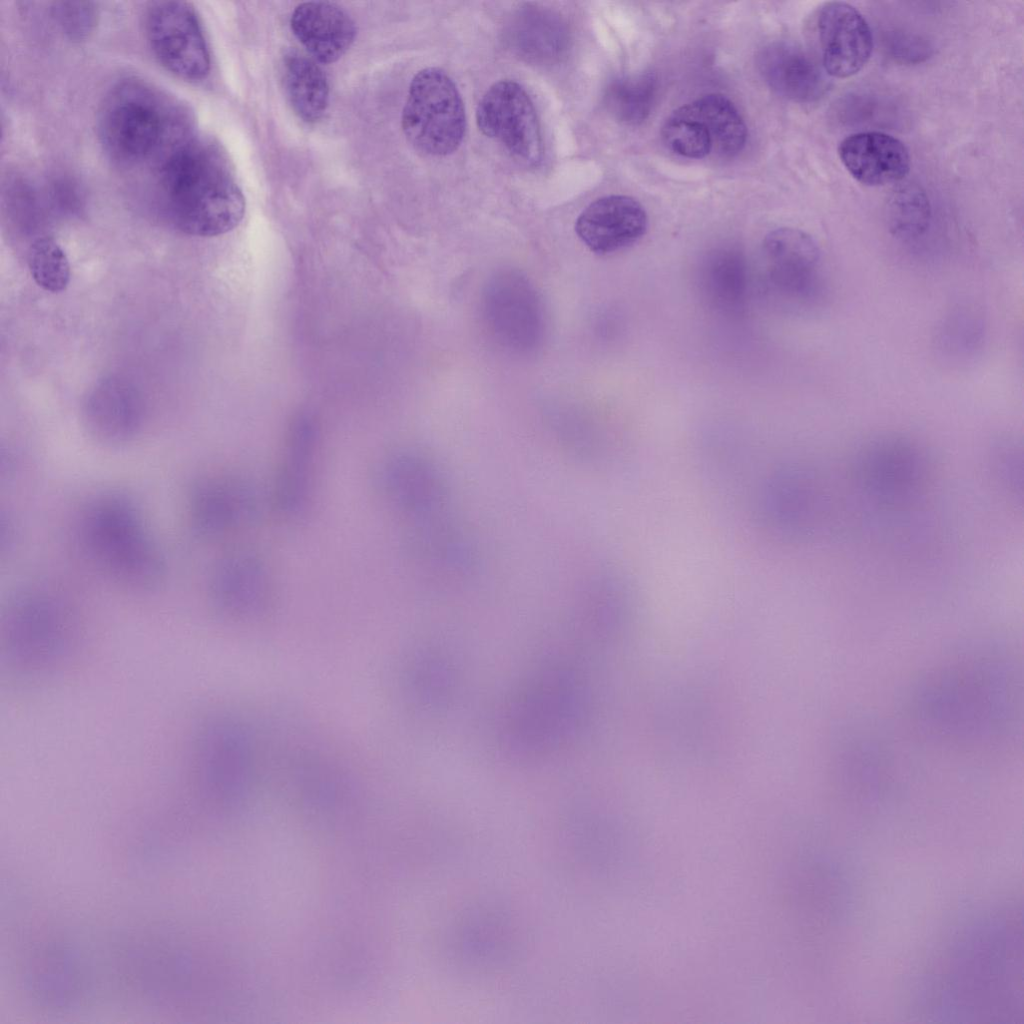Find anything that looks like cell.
Masks as SVG:
<instances>
[{
    "mask_svg": "<svg viewBox=\"0 0 1024 1024\" xmlns=\"http://www.w3.org/2000/svg\"><path fill=\"white\" fill-rule=\"evenodd\" d=\"M817 471L789 463L773 471L760 486L757 514L773 534L803 539L812 536L826 505Z\"/></svg>",
    "mask_w": 1024,
    "mask_h": 1024,
    "instance_id": "cell-8",
    "label": "cell"
},
{
    "mask_svg": "<svg viewBox=\"0 0 1024 1024\" xmlns=\"http://www.w3.org/2000/svg\"><path fill=\"white\" fill-rule=\"evenodd\" d=\"M403 133L418 151L446 156L461 145L466 113L461 94L441 68L427 67L412 78L401 115Z\"/></svg>",
    "mask_w": 1024,
    "mask_h": 1024,
    "instance_id": "cell-5",
    "label": "cell"
},
{
    "mask_svg": "<svg viewBox=\"0 0 1024 1024\" xmlns=\"http://www.w3.org/2000/svg\"><path fill=\"white\" fill-rule=\"evenodd\" d=\"M80 535L90 557L115 581L137 589L160 582L161 552L125 496L109 494L93 501L83 514Z\"/></svg>",
    "mask_w": 1024,
    "mask_h": 1024,
    "instance_id": "cell-3",
    "label": "cell"
},
{
    "mask_svg": "<svg viewBox=\"0 0 1024 1024\" xmlns=\"http://www.w3.org/2000/svg\"><path fill=\"white\" fill-rule=\"evenodd\" d=\"M87 425L95 438L119 445L137 430L139 412L130 397L108 395L93 399L87 407Z\"/></svg>",
    "mask_w": 1024,
    "mask_h": 1024,
    "instance_id": "cell-28",
    "label": "cell"
},
{
    "mask_svg": "<svg viewBox=\"0 0 1024 1024\" xmlns=\"http://www.w3.org/2000/svg\"><path fill=\"white\" fill-rule=\"evenodd\" d=\"M165 213L190 236L214 237L242 221L245 198L229 165L213 143L194 136L156 171Z\"/></svg>",
    "mask_w": 1024,
    "mask_h": 1024,
    "instance_id": "cell-1",
    "label": "cell"
},
{
    "mask_svg": "<svg viewBox=\"0 0 1024 1024\" xmlns=\"http://www.w3.org/2000/svg\"><path fill=\"white\" fill-rule=\"evenodd\" d=\"M27 262L34 281L42 289L58 293L68 286L70 264L65 251L52 237L36 238L29 247Z\"/></svg>",
    "mask_w": 1024,
    "mask_h": 1024,
    "instance_id": "cell-30",
    "label": "cell"
},
{
    "mask_svg": "<svg viewBox=\"0 0 1024 1024\" xmlns=\"http://www.w3.org/2000/svg\"><path fill=\"white\" fill-rule=\"evenodd\" d=\"M75 629L64 607L41 593H24L9 604L2 625L8 667L24 678L49 675L69 658Z\"/></svg>",
    "mask_w": 1024,
    "mask_h": 1024,
    "instance_id": "cell-4",
    "label": "cell"
},
{
    "mask_svg": "<svg viewBox=\"0 0 1024 1024\" xmlns=\"http://www.w3.org/2000/svg\"><path fill=\"white\" fill-rule=\"evenodd\" d=\"M853 473L860 489L883 504L917 496L928 477L923 449L911 439L886 435L866 442L856 453Z\"/></svg>",
    "mask_w": 1024,
    "mask_h": 1024,
    "instance_id": "cell-7",
    "label": "cell"
},
{
    "mask_svg": "<svg viewBox=\"0 0 1024 1024\" xmlns=\"http://www.w3.org/2000/svg\"><path fill=\"white\" fill-rule=\"evenodd\" d=\"M281 65L284 89L294 113L306 123L319 121L329 104L328 81L320 66L296 49L284 52Z\"/></svg>",
    "mask_w": 1024,
    "mask_h": 1024,
    "instance_id": "cell-22",
    "label": "cell"
},
{
    "mask_svg": "<svg viewBox=\"0 0 1024 1024\" xmlns=\"http://www.w3.org/2000/svg\"><path fill=\"white\" fill-rule=\"evenodd\" d=\"M758 70L777 94L808 103L822 97L828 88L823 69L801 47L777 41L765 45L756 56Z\"/></svg>",
    "mask_w": 1024,
    "mask_h": 1024,
    "instance_id": "cell-20",
    "label": "cell"
},
{
    "mask_svg": "<svg viewBox=\"0 0 1024 1024\" xmlns=\"http://www.w3.org/2000/svg\"><path fill=\"white\" fill-rule=\"evenodd\" d=\"M838 155L851 176L866 186L900 182L910 169L907 147L884 132L851 134L840 142Z\"/></svg>",
    "mask_w": 1024,
    "mask_h": 1024,
    "instance_id": "cell-19",
    "label": "cell"
},
{
    "mask_svg": "<svg viewBox=\"0 0 1024 1024\" xmlns=\"http://www.w3.org/2000/svg\"><path fill=\"white\" fill-rule=\"evenodd\" d=\"M661 134L667 148L680 156L700 159L713 153L712 141L706 128L687 104L668 116Z\"/></svg>",
    "mask_w": 1024,
    "mask_h": 1024,
    "instance_id": "cell-29",
    "label": "cell"
},
{
    "mask_svg": "<svg viewBox=\"0 0 1024 1024\" xmlns=\"http://www.w3.org/2000/svg\"><path fill=\"white\" fill-rule=\"evenodd\" d=\"M405 547L415 566L433 580L465 581L478 567L477 552L469 536L439 517L413 523Z\"/></svg>",
    "mask_w": 1024,
    "mask_h": 1024,
    "instance_id": "cell-15",
    "label": "cell"
},
{
    "mask_svg": "<svg viewBox=\"0 0 1024 1024\" xmlns=\"http://www.w3.org/2000/svg\"><path fill=\"white\" fill-rule=\"evenodd\" d=\"M648 225L644 207L626 195H608L590 203L578 216L575 231L594 253L610 254L641 239Z\"/></svg>",
    "mask_w": 1024,
    "mask_h": 1024,
    "instance_id": "cell-18",
    "label": "cell"
},
{
    "mask_svg": "<svg viewBox=\"0 0 1024 1024\" xmlns=\"http://www.w3.org/2000/svg\"><path fill=\"white\" fill-rule=\"evenodd\" d=\"M262 506V496L251 480L241 475L220 474L209 476L194 487L189 517L197 535L219 538L250 525Z\"/></svg>",
    "mask_w": 1024,
    "mask_h": 1024,
    "instance_id": "cell-12",
    "label": "cell"
},
{
    "mask_svg": "<svg viewBox=\"0 0 1024 1024\" xmlns=\"http://www.w3.org/2000/svg\"><path fill=\"white\" fill-rule=\"evenodd\" d=\"M145 29L159 63L175 76L204 79L210 71V54L193 6L185 1H156L147 10Z\"/></svg>",
    "mask_w": 1024,
    "mask_h": 1024,
    "instance_id": "cell-10",
    "label": "cell"
},
{
    "mask_svg": "<svg viewBox=\"0 0 1024 1024\" xmlns=\"http://www.w3.org/2000/svg\"><path fill=\"white\" fill-rule=\"evenodd\" d=\"M656 90L657 79L651 72L623 76L607 87L605 105L616 120L637 125L649 116Z\"/></svg>",
    "mask_w": 1024,
    "mask_h": 1024,
    "instance_id": "cell-27",
    "label": "cell"
},
{
    "mask_svg": "<svg viewBox=\"0 0 1024 1024\" xmlns=\"http://www.w3.org/2000/svg\"><path fill=\"white\" fill-rule=\"evenodd\" d=\"M52 14L65 35L76 41L89 37L99 16L96 4L89 1L55 2Z\"/></svg>",
    "mask_w": 1024,
    "mask_h": 1024,
    "instance_id": "cell-31",
    "label": "cell"
},
{
    "mask_svg": "<svg viewBox=\"0 0 1024 1024\" xmlns=\"http://www.w3.org/2000/svg\"><path fill=\"white\" fill-rule=\"evenodd\" d=\"M992 450L994 470L1013 496L1022 495V453L1013 442L995 444Z\"/></svg>",
    "mask_w": 1024,
    "mask_h": 1024,
    "instance_id": "cell-32",
    "label": "cell"
},
{
    "mask_svg": "<svg viewBox=\"0 0 1024 1024\" xmlns=\"http://www.w3.org/2000/svg\"><path fill=\"white\" fill-rule=\"evenodd\" d=\"M193 776L207 797L231 800L247 787L253 755L246 733L232 719L218 717L198 731L192 750Z\"/></svg>",
    "mask_w": 1024,
    "mask_h": 1024,
    "instance_id": "cell-9",
    "label": "cell"
},
{
    "mask_svg": "<svg viewBox=\"0 0 1024 1024\" xmlns=\"http://www.w3.org/2000/svg\"><path fill=\"white\" fill-rule=\"evenodd\" d=\"M320 448L319 430L311 420L301 419L291 426L267 494V505L279 519L293 522L308 511Z\"/></svg>",
    "mask_w": 1024,
    "mask_h": 1024,
    "instance_id": "cell-14",
    "label": "cell"
},
{
    "mask_svg": "<svg viewBox=\"0 0 1024 1024\" xmlns=\"http://www.w3.org/2000/svg\"><path fill=\"white\" fill-rule=\"evenodd\" d=\"M706 128L713 153L730 157L738 154L747 140V127L735 105L724 95L711 93L687 103Z\"/></svg>",
    "mask_w": 1024,
    "mask_h": 1024,
    "instance_id": "cell-24",
    "label": "cell"
},
{
    "mask_svg": "<svg viewBox=\"0 0 1024 1024\" xmlns=\"http://www.w3.org/2000/svg\"><path fill=\"white\" fill-rule=\"evenodd\" d=\"M291 29L316 62L331 64L351 47L356 26L339 5L323 1L303 2L291 15Z\"/></svg>",
    "mask_w": 1024,
    "mask_h": 1024,
    "instance_id": "cell-21",
    "label": "cell"
},
{
    "mask_svg": "<svg viewBox=\"0 0 1024 1024\" xmlns=\"http://www.w3.org/2000/svg\"><path fill=\"white\" fill-rule=\"evenodd\" d=\"M929 199L919 186L902 183L889 194L885 220L889 233L902 242H914L924 236L931 222Z\"/></svg>",
    "mask_w": 1024,
    "mask_h": 1024,
    "instance_id": "cell-26",
    "label": "cell"
},
{
    "mask_svg": "<svg viewBox=\"0 0 1024 1024\" xmlns=\"http://www.w3.org/2000/svg\"><path fill=\"white\" fill-rule=\"evenodd\" d=\"M508 41L521 58L548 63L559 59L567 47L568 37L561 19L553 13L529 8L512 19Z\"/></svg>",
    "mask_w": 1024,
    "mask_h": 1024,
    "instance_id": "cell-23",
    "label": "cell"
},
{
    "mask_svg": "<svg viewBox=\"0 0 1024 1024\" xmlns=\"http://www.w3.org/2000/svg\"><path fill=\"white\" fill-rule=\"evenodd\" d=\"M702 268V284L710 301L718 308L738 309L747 289V270L742 253L736 248L714 249Z\"/></svg>",
    "mask_w": 1024,
    "mask_h": 1024,
    "instance_id": "cell-25",
    "label": "cell"
},
{
    "mask_svg": "<svg viewBox=\"0 0 1024 1024\" xmlns=\"http://www.w3.org/2000/svg\"><path fill=\"white\" fill-rule=\"evenodd\" d=\"M370 474L380 501L412 524L439 516L446 485L437 465L422 451L389 448L374 460Z\"/></svg>",
    "mask_w": 1024,
    "mask_h": 1024,
    "instance_id": "cell-6",
    "label": "cell"
},
{
    "mask_svg": "<svg viewBox=\"0 0 1024 1024\" xmlns=\"http://www.w3.org/2000/svg\"><path fill=\"white\" fill-rule=\"evenodd\" d=\"M476 124L486 137L501 144L517 161L537 165L543 153L539 119L526 90L516 81L500 80L484 93L476 108Z\"/></svg>",
    "mask_w": 1024,
    "mask_h": 1024,
    "instance_id": "cell-11",
    "label": "cell"
},
{
    "mask_svg": "<svg viewBox=\"0 0 1024 1024\" xmlns=\"http://www.w3.org/2000/svg\"><path fill=\"white\" fill-rule=\"evenodd\" d=\"M822 66L836 78L857 74L873 50L872 32L864 16L842 1L824 3L816 17Z\"/></svg>",
    "mask_w": 1024,
    "mask_h": 1024,
    "instance_id": "cell-17",
    "label": "cell"
},
{
    "mask_svg": "<svg viewBox=\"0 0 1024 1024\" xmlns=\"http://www.w3.org/2000/svg\"><path fill=\"white\" fill-rule=\"evenodd\" d=\"M763 252L768 280L777 293L798 302L816 295L821 253L809 234L795 228L776 229L765 237Z\"/></svg>",
    "mask_w": 1024,
    "mask_h": 1024,
    "instance_id": "cell-16",
    "label": "cell"
},
{
    "mask_svg": "<svg viewBox=\"0 0 1024 1024\" xmlns=\"http://www.w3.org/2000/svg\"><path fill=\"white\" fill-rule=\"evenodd\" d=\"M98 135L117 165L155 172L195 135L187 110L157 87L125 79L105 96L98 113Z\"/></svg>",
    "mask_w": 1024,
    "mask_h": 1024,
    "instance_id": "cell-2",
    "label": "cell"
},
{
    "mask_svg": "<svg viewBox=\"0 0 1024 1024\" xmlns=\"http://www.w3.org/2000/svg\"><path fill=\"white\" fill-rule=\"evenodd\" d=\"M275 593L273 573L252 548H238L220 558L209 578V595L221 612L238 618L263 614Z\"/></svg>",
    "mask_w": 1024,
    "mask_h": 1024,
    "instance_id": "cell-13",
    "label": "cell"
}]
</instances>
